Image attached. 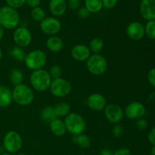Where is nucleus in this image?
Returning <instances> with one entry per match:
<instances>
[{"label":"nucleus","instance_id":"f257e3e1","mask_svg":"<svg viewBox=\"0 0 155 155\" xmlns=\"http://www.w3.org/2000/svg\"><path fill=\"white\" fill-rule=\"evenodd\" d=\"M20 24V15L18 11L8 5L0 8V25L4 29H16Z\"/></svg>","mask_w":155,"mask_h":155},{"label":"nucleus","instance_id":"f03ea898","mask_svg":"<svg viewBox=\"0 0 155 155\" xmlns=\"http://www.w3.org/2000/svg\"><path fill=\"white\" fill-rule=\"evenodd\" d=\"M51 80L49 72L44 69L33 71L30 77L32 87L37 92H45L49 89Z\"/></svg>","mask_w":155,"mask_h":155},{"label":"nucleus","instance_id":"7ed1b4c3","mask_svg":"<svg viewBox=\"0 0 155 155\" xmlns=\"http://www.w3.org/2000/svg\"><path fill=\"white\" fill-rule=\"evenodd\" d=\"M12 98L16 104L21 106H27L34 100V93L31 88L26 84L15 86L12 90Z\"/></svg>","mask_w":155,"mask_h":155},{"label":"nucleus","instance_id":"20e7f679","mask_svg":"<svg viewBox=\"0 0 155 155\" xmlns=\"http://www.w3.org/2000/svg\"><path fill=\"white\" fill-rule=\"evenodd\" d=\"M64 124L67 131L73 136L82 134L86 130V124L84 118L77 113H70L65 117Z\"/></svg>","mask_w":155,"mask_h":155},{"label":"nucleus","instance_id":"39448f33","mask_svg":"<svg viewBox=\"0 0 155 155\" xmlns=\"http://www.w3.org/2000/svg\"><path fill=\"white\" fill-rule=\"evenodd\" d=\"M47 62L46 54L43 51L36 49L26 54L24 63L26 67L32 71L43 69Z\"/></svg>","mask_w":155,"mask_h":155},{"label":"nucleus","instance_id":"423d86ee","mask_svg":"<svg viewBox=\"0 0 155 155\" xmlns=\"http://www.w3.org/2000/svg\"><path fill=\"white\" fill-rule=\"evenodd\" d=\"M107 67L108 64L105 58L99 54H92L86 61L87 70L93 75H102L107 71Z\"/></svg>","mask_w":155,"mask_h":155},{"label":"nucleus","instance_id":"0eeeda50","mask_svg":"<svg viewBox=\"0 0 155 155\" xmlns=\"http://www.w3.org/2000/svg\"><path fill=\"white\" fill-rule=\"evenodd\" d=\"M22 145L23 141L21 135L15 130L8 132L3 139V146L6 152L10 154H15L20 151Z\"/></svg>","mask_w":155,"mask_h":155},{"label":"nucleus","instance_id":"6e6552de","mask_svg":"<svg viewBox=\"0 0 155 155\" xmlns=\"http://www.w3.org/2000/svg\"><path fill=\"white\" fill-rule=\"evenodd\" d=\"M50 92L54 96L63 98L69 95L72 90V86L68 80L65 79H53L50 85Z\"/></svg>","mask_w":155,"mask_h":155},{"label":"nucleus","instance_id":"1a4fd4ad","mask_svg":"<svg viewBox=\"0 0 155 155\" xmlns=\"http://www.w3.org/2000/svg\"><path fill=\"white\" fill-rule=\"evenodd\" d=\"M13 39L18 47L25 48L29 46L31 43L32 34L27 27H17L14 31Z\"/></svg>","mask_w":155,"mask_h":155},{"label":"nucleus","instance_id":"9d476101","mask_svg":"<svg viewBox=\"0 0 155 155\" xmlns=\"http://www.w3.org/2000/svg\"><path fill=\"white\" fill-rule=\"evenodd\" d=\"M40 29L48 36H54L60 32L61 24L58 18L48 17L40 22Z\"/></svg>","mask_w":155,"mask_h":155},{"label":"nucleus","instance_id":"9b49d317","mask_svg":"<svg viewBox=\"0 0 155 155\" xmlns=\"http://www.w3.org/2000/svg\"><path fill=\"white\" fill-rule=\"evenodd\" d=\"M104 110L106 119L111 124H119L124 118V110L117 104H108Z\"/></svg>","mask_w":155,"mask_h":155},{"label":"nucleus","instance_id":"f8f14e48","mask_svg":"<svg viewBox=\"0 0 155 155\" xmlns=\"http://www.w3.org/2000/svg\"><path fill=\"white\" fill-rule=\"evenodd\" d=\"M145 107L142 103L139 101H133L130 103L125 109V114L129 119L137 120L143 117L145 114Z\"/></svg>","mask_w":155,"mask_h":155},{"label":"nucleus","instance_id":"ddd939ff","mask_svg":"<svg viewBox=\"0 0 155 155\" xmlns=\"http://www.w3.org/2000/svg\"><path fill=\"white\" fill-rule=\"evenodd\" d=\"M140 15L146 21L155 20V0H142L140 3Z\"/></svg>","mask_w":155,"mask_h":155},{"label":"nucleus","instance_id":"4468645a","mask_svg":"<svg viewBox=\"0 0 155 155\" xmlns=\"http://www.w3.org/2000/svg\"><path fill=\"white\" fill-rule=\"evenodd\" d=\"M87 105L91 110L95 111H100L105 108L107 106V101L104 95L99 93L92 94L87 99Z\"/></svg>","mask_w":155,"mask_h":155},{"label":"nucleus","instance_id":"2eb2a0df","mask_svg":"<svg viewBox=\"0 0 155 155\" xmlns=\"http://www.w3.org/2000/svg\"><path fill=\"white\" fill-rule=\"evenodd\" d=\"M127 34L133 40H139L145 36V27L138 21L130 23L127 27Z\"/></svg>","mask_w":155,"mask_h":155},{"label":"nucleus","instance_id":"dca6fc26","mask_svg":"<svg viewBox=\"0 0 155 155\" xmlns=\"http://www.w3.org/2000/svg\"><path fill=\"white\" fill-rule=\"evenodd\" d=\"M71 56L77 61H86L91 56V51L89 47L83 44L74 45L71 49Z\"/></svg>","mask_w":155,"mask_h":155},{"label":"nucleus","instance_id":"f3484780","mask_svg":"<svg viewBox=\"0 0 155 155\" xmlns=\"http://www.w3.org/2000/svg\"><path fill=\"white\" fill-rule=\"evenodd\" d=\"M49 10L51 13L55 17L62 16L68 9L66 0H50Z\"/></svg>","mask_w":155,"mask_h":155},{"label":"nucleus","instance_id":"a211bd4d","mask_svg":"<svg viewBox=\"0 0 155 155\" xmlns=\"http://www.w3.org/2000/svg\"><path fill=\"white\" fill-rule=\"evenodd\" d=\"M12 92L8 87L0 86V107H8L12 103Z\"/></svg>","mask_w":155,"mask_h":155},{"label":"nucleus","instance_id":"6ab92c4d","mask_svg":"<svg viewBox=\"0 0 155 155\" xmlns=\"http://www.w3.org/2000/svg\"><path fill=\"white\" fill-rule=\"evenodd\" d=\"M46 46L52 52H59L63 49L64 42L58 36H51L46 40Z\"/></svg>","mask_w":155,"mask_h":155},{"label":"nucleus","instance_id":"aec40b11","mask_svg":"<svg viewBox=\"0 0 155 155\" xmlns=\"http://www.w3.org/2000/svg\"><path fill=\"white\" fill-rule=\"evenodd\" d=\"M50 130L54 136H58V137L64 136L67 132L64 122L58 118L50 123Z\"/></svg>","mask_w":155,"mask_h":155},{"label":"nucleus","instance_id":"412c9836","mask_svg":"<svg viewBox=\"0 0 155 155\" xmlns=\"http://www.w3.org/2000/svg\"><path fill=\"white\" fill-rule=\"evenodd\" d=\"M73 142L82 148H88L91 145V139L87 135L83 133L77 136H73Z\"/></svg>","mask_w":155,"mask_h":155},{"label":"nucleus","instance_id":"4be33fe9","mask_svg":"<svg viewBox=\"0 0 155 155\" xmlns=\"http://www.w3.org/2000/svg\"><path fill=\"white\" fill-rule=\"evenodd\" d=\"M53 107H54V114L58 118L68 116L71 110V107L66 102H60Z\"/></svg>","mask_w":155,"mask_h":155},{"label":"nucleus","instance_id":"5701e85b","mask_svg":"<svg viewBox=\"0 0 155 155\" xmlns=\"http://www.w3.org/2000/svg\"><path fill=\"white\" fill-rule=\"evenodd\" d=\"M85 7L90 13H97L103 8L102 0H85Z\"/></svg>","mask_w":155,"mask_h":155},{"label":"nucleus","instance_id":"b1692460","mask_svg":"<svg viewBox=\"0 0 155 155\" xmlns=\"http://www.w3.org/2000/svg\"><path fill=\"white\" fill-rule=\"evenodd\" d=\"M40 116L42 120L46 123H49V124L51 121L58 118L54 114V107H51V106H46V107H44L41 111Z\"/></svg>","mask_w":155,"mask_h":155},{"label":"nucleus","instance_id":"393cba45","mask_svg":"<svg viewBox=\"0 0 155 155\" xmlns=\"http://www.w3.org/2000/svg\"><path fill=\"white\" fill-rule=\"evenodd\" d=\"M24 80V74L21 70L18 68H14L10 72V81L14 86L22 84Z\"/></svg>","mask_w":155,"mask_h":155},{"label":"nucleus","instance_id":"a878e982","mask_svg":"<svg viewBox=\"0 0 155 155\" xmlns=\"http://www.w3.org/2000/svg\"><path fill=\"white\" fill-rule=\"evenodd\" d=\"M9 54H10V56L12 58H14L15 60L18 61L19 62L24 61V59H25L26 56L25 52L23 50V48L18 46L13 47L11 49V51H9Z\"/></svg>","mask_w":155,"mask_h":155},{"label":"nucleus","instance_id":"bb28decb","mask_svg":"<svg viewBox=\"0 0 155 155\" xmlns=\"http://www.w3.org/2000/svg\"><path fill=\"white\" fill-rule=\"evenodd\" d=\"M89 46H90L89 49L92 50L94 52V54H98V53H100L103 50V48H104V42L100 38H94L90 42Z\"/></svg>","mask_w":155,"mask_h":155},{"label":"nucleus","instance_id":"cd10ccee","mask_svg":"<svg viewBox=\"0 0 155 155\" xmlns=\"http://www.w3.org/2000/svg\"><path fill=\"white\" fill-rule=\"evenodd\" d=\"M31 17L34 21H39V22H41L46 18L45 17V12L41 7H37L32 9Z\"/></svg>","mask_w":155,"mask_h":155},{"label":"nucleus","instance_id":"c85d7f7f","mask_svg":"<svg viewBox=\"0 0 155 155\" xmlns=\"http://www.w3.org/2000/svg\"><path fill=\"white\" fill-rule=\"evenodd\" d=\"M145 33L149 39H155V20L148 21L145 26Z\"/></svg>","mask_w":155,"mask_h":155},{"label":"nucleus","instance_id":"c756f323","mask_svg":"<svg viewBox=\"0 0 155 155\" xmlns=\"http://www.w3.org/2000/svg\"><path fill=\"white\" fill-rule=\"evenodd\" d=\"M49 74L51 78L58 79L61 77L62 70L59 65H54L51 68L49 71Z\"/></svg>","mask_w":155,"mask_h":155},{"label":"nucleus","instance_id":"7c9ffc66","mask_svg":"<svg viewBox=\"0 0 155 155\" xmlns=\"http://www.w3.org/2000/svg\"><path fill=\"white\" fill-rule=\"evenodd\" d=\"M7 5L12 8H19L22 7L24 4H26V0H5Z\"/></svg>","mask_w":155,"mask_h":155},{"label":"nucleus","instance_id":"2f4dec72","mask_svg":"<svg viewBox=\"0 0 155 155\" xmlns=\"http://www.w3.org/2000/svg\"><path fill=\"white\" fill-rule=\"evenodd\" d=\"M124 132V129L120 124H117L115 127H113L112 129V133H113L114 136L116 138H120L123 136Z\"/></svg>","mask_w":155,"mask_h":155},{"label":"nucleus","instance_id":"473e14b6","mask_svg":"<svg viewBox=\"0 0 155 155\" xmlns=\"http://www.w3.org/2000/svg\"><path fill=\"white\" fill-rule=\"evenodd\" d=\"M68 8H69L71 10H77L80 7V0H68L67 2Z\"/></svg>","mask_w":155,"mask_h":155},{"label":"nucleus","instance_id":"72a5a7b5","mask_svg":"<svg viewBox=\"0 0 155 155\" xmlns=\"http://www.w3.org/2000/svg\"><path fill=\"white\" fill-rule=\"evenodd\" d=\"M136 125V127H137L139 130H146L147 127H148V121H147L146 120L141 118V119L137 120Z\"/></svg>","mask_w":155,"mask_h":155},{"label":"nucleus","instance_id":"f704fd0d","mask_svg":"<svg viewBox=\"0 0 155 155\" xmlns=\"http://www.w3.org/2000/svg\"><path fill=\"white\" fill-rule=\"evenodd\" d=\"M89 14H90V12L86 9V7L80 8L78 9V12H77V15H78L79 18H81V19L87 18L89 16Z\"/></svg>","mask_w":155,"mask_h":155},{"label":"nucleus","instance_id":"c9c22d12","mask_svg":"<svg viewBox=\"0 0 155 155\" xmlns=\"http://www.w3.org/2000/svg\"><path fill=\"white\" fill-rule=\"evenodd\" d=\"M103 7L107 9H111L115 7L117 3V0H102Z\"/></svg>","mask_w":155,"mask_h":155},{"label":"nucleus","instance_id":"e433bc0d","mask_svg":"<svg viewBox=\"0 0 155 155\" xmlns=\"http://www.w3.org/2000/svg\"><path fill=\"white\" fill-rule=\"evenodd\" d=\"M148 83L155 88V68H152L149 71L148 74Z\"/></svg>","mask_w":155,"mask_h":155},{"label":"nucleus","instance_id":"4c0bfd02","mask_svg":"<svg viewBox=\"0 0 155 155\" xmlns=\"http://www.w3.org/2000/svg\"><path fill=\"white\" fill-rule=\"evenodd\" d=\"M113 155H131V151L127 148H121L113 152Z\"/></svg>","mask_w":155,"mask_h":155},{"label":"nucleus","instance_id":"58836bf2","mask_svg":"<svg viewBox=\"0 0 155 155\" xmlns=\"http://www.w3.org/2000/svg\"><path fill=\"white\" fill-rule=\"evenodd\" d=\"M41 3V0H26V4L32 8L39 7Z\"/></svg>","mask_w":155,"mask_h":155},{"label":"nucleus","instance_id":"ea45409f","mask_svg":"<svg viewBox=\"0 0 155 155\" xmlns=\"http://www.w3.org/2000/svg\"><path fill=\"white\" fill-rule=\"evenodd\" d=\"M148 139L150 143H151L153 146H155V127H153V128L150 130L149 133H148Z\"/></svg>","mask_w":155,"mask_h":155},{"label":"nucleus","instance_id":"a19ab883","mask_svg":"<svg viewBox=\"0 0 155 155\" xmlns=\"http://www.w3.org/2000/svg\"><path fill=\"white\" fill-rule=\"evenodd\" d=\"M100 155H113V152L111 151V150L107 149V148H104L100 153Z\"/></svg>","mask_w":155,"mask_h":155},{"label":"nucleus","instance_id":"79ce46f5","mask_svg":"<svg viewBox=\"0 0 155 155\" xmlns=\"http://www.w3.org/2000/svg\"><path fill=\"white\" fill-rule=\"evenodd\" d=\"M4 33H5V30L1 25H0V41L2 39L3 36H4Z\"/></svg>","mask_w":155,"mask_h":155},{"label":"nucleus","instance_id":"37998d69","mask_svg":"<svg viewBox=\"0 0 155 155\" xmlns=\"http://www.w3.org/2000/svg\"><path fill=\"white\" fill-rule=\"evenodd\" d=\"M6 152V151H5V148H4V146H0V155H2V154H4V153H5Z\"/></svg>","mask_w":155,"mask_h":155},{"label":"nucleus","instance_id":"c03bdc74","mask_svg":"<svg viewBox=\"0 0 155 155\" xmlns=\"http://www.w3.org/2000/svg\"><path fill=\"white\" fill-rule=\"evenodd\" d=\"M151 155H155V146H153L151 149Z\"/></svg>","mask_w":155,"mask_h":155},{"label":"nucleus","instance_id":"a18cd8bd","mask_svg":"<svg viewBox=\"0 0 155 155\" xmlns=\"http://www.w3.org/2000/svg\"><path fill=\"white\" fill-rule=\"evenodd\" d=\"M2 56H3L2 50V48H0V61H1V60H2Z\"/></svg>","mask_w":155,"mask_h":155},{"label":"nucleus","instance_id":"49530a36","mask_svg":"<svg viewBox=\"0 0 155 155\" xmlns=\"http://www.w3.org/2000/svg\"><path fill=\"white\" fill-rule=\"evenodd\" d=\"M2 155H12V154H10V153H8V152H5Z\"/></svg>","mask_w":155,"mask_h":155},{"label":"nucleus","instance_id":"de8ad7c7","mask_svg":"<svg viewBox=\"0 0 155 155\" xmlns=\"http://www.w3.org/2000/svg\"><path fill=\"white\" fill-rule=\"evenodd\" d=\"M18 155H27V154H24V153H21V154H18Z\"/></svg>","mask_w":155,"mask_h":155}]
</instances>
